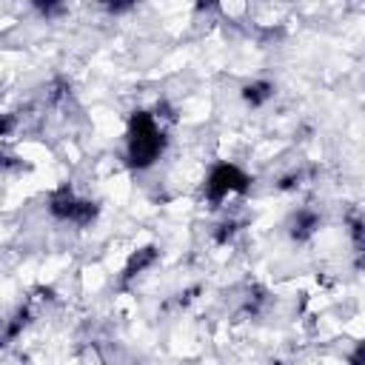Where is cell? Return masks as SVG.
Wrapping results in <instances>:
<instances>
[{
  "instance_id": "2",
  "label": "cell",
  "mask_w": 365,
  "mask_h": 365,
  "mask_svg": "<svg viewBox=\"0 0 365 365\" xmlns=\"http://www.w3.org/2000/svg\"><path fill=\"white\" fill-rule=\"evenodd\" d=\"M240 188H245V174H240L234 165H220V168L211 174V180H208V194H211V200H222L225 194L240 191Z\"/></svg>"
},
{
  "instance_id": "1",
  "label": "cell",
  "mask_w": 365,
  "mask_h": 365,
  "mask_svg": "<svg viewBox=\"0 0 365 365\" xmlns=\"http://www.w3.org/2000/svg\"><path fill=\"white\" fill-rule=\"evenodd\" d=\"M163 148V134L148 114H137L128 134V154L134 165H148Z\"/></svg>"
}]
</instances>
